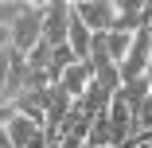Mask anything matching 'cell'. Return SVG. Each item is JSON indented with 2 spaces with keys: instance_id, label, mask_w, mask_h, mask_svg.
Listing matches in <instances>:
<instances>
[{
  "instance_id": "cell-2",
  "label": "cell",
  "mask_w": 152,
  "mask_h": 148,
  "mask_svg": "<svg viewBox=\"0 0 152 148\" xmlns=\"http://www.w3.org/2000/svg\"><path fill=\"white\" fill-rule=\"evenodd\" d=\"M148 66H152V31L140 27V31L133 35V47H129V55H125V63L117 66V70H121V86H125V82H140V78L148 74Z\"/></svg>"
},
{
  "instance_id": "cell-13",
  "label": "cell",
  "mask_w": 152,
  "mask_h": 148,
  "mask_svg": "<svg viewBox=\"0 0 152 148\" xmlns=\"http://www.w3.org/2000/svg\"><path fill=\"white\" fill-rule=\"evenodd\" d=\"M137 148H152V144H137Z\"/></svg>"
},
{
  "instance_id": "cell-4",
  "label": "cell",
  "mask_w": 152,
  "mask_h": 148,
  "mask_svg": "<svg viewBox=\"0 0 152 148\" xmlns=\"http://www.w3.org/2000/svg\"><path fill=\"white\" fill-rule=\"evenodd\" d=\"M70 8H74V16H78L94 35L113 31V4H109V0H74Z\"/></svg>"
},
{
  "instance_id": "cell-14",
  "label": "cell",
  "mask_w": 152,
  "mask_h": 148,
  "mask_svg": "<svg viewBox=\"0 0 152 148\" xmlns=\"http://www.w3.org/2000/svg\"><path fill=\"white\" fill-rule=\"evenodd\" d=\"M148 144H152V140H148Z\"/></svg>"
},
{
  "instance_id": "cell-11",
  "label": "cell",
  "mask_w": 152,
  "mask_h": 148,
  "mask_svg": "<svg viewBox=\"0 0 152 148\" xmlns=\"http://www.w3.org/2000/svg\"><path fill=\"white\" fill-rule=\"evenodd\" d=\"M0 148H12V144H8V133H4V129H0Z\"/></svg>"
},
{
  "instance_id": "cell-10",
  "label": "cell",
  "mask_w": 152,
  "mask_h": 148,
  "mask_svg": "<svg viewBox=\"0 0 152 148\" xmlns=\"http://www.w3.org/2000/svg\"><path fill=\"white\" fill-rule=\"evenodd\" d=\"M23 0H0V27H12L20 16H23Z\"/></svg>"
},
{
  "instance_id": "cell-6",
  "label": "cell",
  "mask_w": 152,
  "mask_h": 148,
  "mask_svg": "<svg viewBox=\"0 0 152 148\" xmlns=\"http://www.w3.org/2000/svg\"><path fill=\"white\" fill-rule=\"evenodd\" d=\"M144 23V0H117L113 4V31H125V35H137Z\"/></svg>"
},
{
  "instance_id": "cell-9",
  "label": "cell",
  "mask_w": 152,
  "mask_h": 148,
  "mask_svg": "<svg viewBox=\"0 0 152 148\" xmlns=\"http://www.w3.org/2000/svg\"><path fill=\"white\" fill-rule=\"evenodd\" d=\"M51 55H55V47L43 39L31 55H27V70H51Z\"/></svg>"
},
{
  "instance_id": "cell-3",
  "label": "cell",
  "mask_w": 152,
  "mask_h": 148,
  "mask_svg": "<svg viewBox=\"0 0 152 148\" xmlns=\"http://www.w3.org/2000/svg\"><path fill=\"white\" fill-rule=\"evenodd\" d=\"M4 133H8V144L12 148H47V129L39 121H31V117H23V113L12 117Z\"/></svg>"
},
{
  "instance_id": "cell-7",
  "label": "cell",
  "mask_w": 152,
  "mask_h": 148,
  "mask_svg": "<svg viewBox=\"0 0 152 148\" xmlns=\"http://www.w3.org/2000/svg\"><path fill=\"white\" fill-rule=\"evenodd\" d=\"M90 82H94V70H90V63H74L70 70H63V78H58L55 86H58L66 98L82 101V98H86V90H90Z\"/></svg>"
},
{
  "instance_id": "cell-8",
  "label": "cell",
  "mask_w": 152,
  "mask_h": 148,
  "mask_svg": "<svg viewBox=\"0 0 152 148\" xmlns=\"http://www.w3.org/2000/svg\"><path fill=\"white\" fill-rule=\"evenodd\" d=\"M94 43L121 66V63H125V55H129V47H133V35H125V31H105V35H94Z\"/></svg>"
},
{
  "instance_id": "cell-12",
  "label": "cell",
  "mask_w": 152,
  "mask_h": 148,
  "mask_svg": "<svg viewBox=\"0 0 152 148\" xmlns=\"http://www.w3.org/2000/svg\"><path fill=\"white\" fill-rule=\"evenodd\" d=\"M82 148H94V144H90V140H86V144H82Z\"/></svg>"
},
{
  "instance_id": "cell-1",
  "label": "cell",
  "mask_w": 152,
  "mask_h": 148,
  "mask_svg": "<svg viewBox=\"0 0 152 148\" xmlns=\"http://www.w3.org/2000/svg\"><path fill=\"white\" fill-rule=\"evenodd\" d=\"M8 35H12V51H20L27 58V55L43 43V4H27L23 16L8 27Z\"/></svg>"
},
{
  "instance_id": "cell-5",
  "label": "cell",
  "mask_w": 152,
  "mask_h": 148,
  "mask_svg": "<svg viewBox=\"0 0 152 148\" xmlns=\"http://www.w3.org/2000/svg\"><path fill=\"white\" fill-rule=\"evenodd\" d=\"M66 31H70V4H66V0L43 4V39L51 47H63L66 43Z\"/></svg>"
}]
</instances>
